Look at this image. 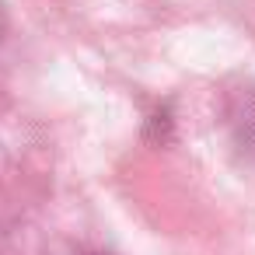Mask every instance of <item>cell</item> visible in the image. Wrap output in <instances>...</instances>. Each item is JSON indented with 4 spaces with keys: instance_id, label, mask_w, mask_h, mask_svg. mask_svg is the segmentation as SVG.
Wrapping results in <instances>:
<instances>
[{
    "instance_id": "6da1fadb",
    "label": "cell",
    "mask_w": 255,
    "mask_h": 255,
    "mask_svg": "<svg viewBox=\"0 0 255 255\" xmlns=\"http://www.w3.org/2000/svg\"><path fill=\"white\" fill-rule=\"evenodd\" d=\"M4 28H7V18H4V7H0V39H4Z\"/></svg>"
}]
</instances>
